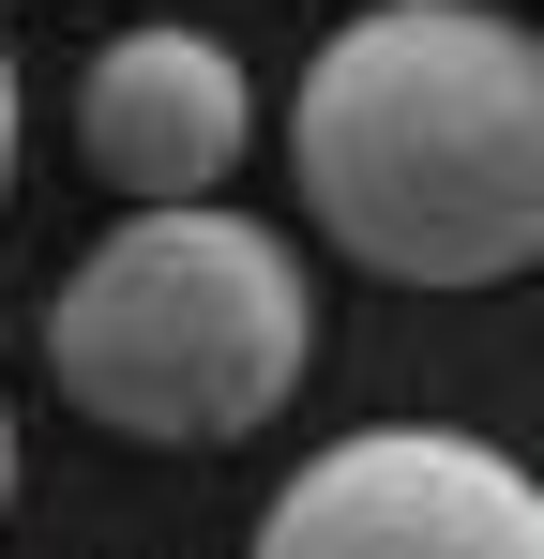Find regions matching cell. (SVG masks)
Wrapping results in <instances>:
<instances>
[{
	"mask_svg": "<svg viewBox=\"0 0 544 559\" xmlns=\"http://www.w3.org/2000/svg\"><path fill=\"white\" fill-rule=\"evenodd\" d=\"M287 167L318 242L393 287H515L544 258V31L499 0H378L303 92Z\"/></svg>",
	"mask_w": 544,
	"mask_h": 559,
	"instance_id": "6da1fadb",
	"label": "cell"
},
{
	"mask_svg": "<svg viewBox=\"0 0 544 559\" xmlns=\"http://www.w3.org/2000/svg\"><path fill=\"white\" fill-rule=\"evenodd\" d=\"M303 348H318L303 258L272 242L258 212H212V197H137L76 258V287L46 302L61 408L106 424V439H152V454L258 439L272 408L303 393Z\"/></svg>",
	"mask_w": 544,
	"mask_h": 559,
	"instance_id": "7a4b0ae2",
	"label": "cell"
},
{
	"mask_svg": "<svg viewBox=\"0 0 544 559\" xmlns=\"http://www.w3.org/2000/svg\"><path fill=\"white\" fill-rule=\"evenodd\" d=\"M258 545L272 559H544V484L453 424H363L318 468H287Z\"/></svg>",
	"mask_w": 544,
	"mask_h": 559,
	"instance_id": "3957f363",
	"label": "cell"
},
{
	"mask_svg": "<svg viewBox=\"0 0 544 559\" xmlns=\"http://www.w3.org/2000/svg\"><path fill=\"white\" fill-rule=\"evenodd\" d=\"M243 136H258V76L212 31H121L76 92V152L121 197H212L243 167Z\"/></svg>",
	"mask_w": 544,
	"mask_h": 559,
	"instance_id": "277c9868",
	"label": "cell"
},
{
	"mask_svg": "<svg viewBox=\"0 0 544 559\" xmlns=\"http://www.w3.org/2000/svg\"><path fill=\"white\" fill-rule=\"evenodd\" d=\"M0 182H15V61H0Z\"/></svg>",
	"mask_w": 544,
	"mask_h": 559,
	"instance_id": "5b68a950",
	"label": "cell"
},
{
	"mask_svg": "<svg viewBox=\"0 0 544 559\" xmlns=\"http://www.w3.org/2000/svg\"><path fill=\"white\" fill-rule=\"evenodd\" d=\"M0 499H15V408H0Z\"/></svg>",
	"mask_w": 544,
	"mask_h": 559,
	"instance_id": "8992f818",
	"label": "cell"
}]
</instances>
